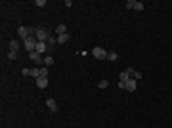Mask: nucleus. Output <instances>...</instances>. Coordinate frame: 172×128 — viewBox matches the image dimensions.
I'll return each mask as SVG.
<instances>
[{
  "instance_id": "4468645a",
  "label": "nucleus",
  "mask_w": 172,
  "mask_h": 128,
  "mask_svg": "<svg viewBox=\"0 0 172 128\" xmlns=\"http://www.w3.org/2000/svg\"><path fill=\"white\" fill-rule=\"evenodd\" d=\"M119 78H121V82H126V80L130 78V73H128V71H122V73L119 75Z\"/></svg>"
},
{
  "instance_id": "6ab92c4d",
  "label": "nucleus",
  "mask_w": 172,
  "mask_h": 128,
  "mask_svg": "<svg viewBox=\"0 0 172 128\" xmlns=\"http://www.w3.org/2000/svg\"><path fill=\"white\" fill-rule=\"evenodd\" d=\"M35 6H38V8H44V6H46V0H37V2H35Z\"/></svg>"
},
{
  "instance_id": "6e6552de",
  "label": "nucleus",
  "mask_w": 172,
  "mask_h": 128,
  "mask_svg": "<svg viewBox=\"0 0 172 128\" xmlns=\"http://www.w3.org/2000/svg\"><path fill=\"white\" fill-rule=\"evenodd\" d=\"M46 105H48V109H50L52 113H57V103H56V100H54V98H48V100H46Z\"/></svg>"
},
{
  "instance_id": "9b49d317",
  "label": "nucleus",
  "mask_w": 172,
  "mask_h": 128,
  "mask_svg": "<svg viewBox=\"0 0 172 128\" xmlns=\"http://www.w3.org/2000/svg\"><path fill=\"white\" fill-rule=\"evenodd\" d=\"M126 71L130 73V78H136V80H140V78H142V73H138V71H134L132 67H128Z\"/></svg>"
},
{
  "instance_id": "7ed1b4c3",
  "label": "nucleus",
  "mask_w": 172,
  "mask_h": 128,
  "mask_svg": "<svg viewBox=\"0 0 172 128\" xmlns=\"http://www.w3.org/2000/svg\"><path fill=\"white\" fill-rule=\"evenodd\" d=\"M35 37H37V40H38V42H48V38H50V33H48L46 29L38 27V29H37V33H35Z\"/></svg>"
},
{
  "instance_id": "dca6fc26",
  "label": "nucleus",
  "mask_w": 172,
  "mask_h": 128,
  "mask_svg": "<svg viewBox=\"0 0 172 128\" xmlns=\"http://www.w3.org/2000/svg\"><path fill=\"white\" fill-rule=\"evenodd\" d=\"M107 60L109 61H117L119 60V54H117V52H109V54H107Z\"/></svg>"
},
{
  "instance_id": "f257e3e1",
  "label": "nucleus",
  "mask_w": 172,
  "mask_h": 128,
  "mask_svg": "<svg viewBox=\"0 0 172 128\" xmlns=\"http://www.w3.org/2000/svg\"><path fill=\"white\" fill-rule=\"evenodd\" d=\"M35 33H37V29L35 27H19L17 29V35H19V38H29V37H35Z\"/></svg>"
},
{
  "instance_id": "f3484780",
  "label": "nucleus",
  "mask_w": 172,
  "mask_h": 128,
  "mask_svg": "<svg viewBox=\"0 0 172 128\" xmlns=\"http://www.w3.org/2000/svg\"><path fill=\"white\" fill-rule=\"evenodd\" d=\"M31 77L38 78V77H40V69H37V67H35V69H31Z\"/></svg>"
},
{
  "instance_id": "0eeeda50",
  "label": "nucleus",
  "mask_w": 172,
  "mask_h": 128,
  "mask_svg": "<svg viewBox=\"0 0 172 128\" xmlns=\"http://www.w3.org/2000/svg\"><path fill=\"white\" fill-rule=\"evenodd\" d=\"M29 57H31V60H33L37 65H42V63H44V60H42V55L38 54V52H31V54H29Z\"/></svg>"
},
{
  "instance_id": "20e7f679",
  "label": "nucleus",
  "mask_w": 172,
  "mask_h": 128,
  "mask_svg": "<svg viewBox=\"0 0 172 128\" xmlns=\"http://www.w3.org/2000/svg\"><path fill=\"white\" fill-rule=\"evenodd\" d=\"M126 10H138V12H142L144 10V4L142 2H138V0H126Z\"/></svg>"
},
{
  "instance_id": "5701e85b",
  "label": "nucleus",
  "mask_w": 172,
  "mask_h": 128,
  "mask_svg": "<svg viewBox=\"0 0 172 128\" xmlns=\"http://www.w3.org/2000/svg\"><path fill=\"white\" fill-rule=\"evenodd\" d=\"M21 73H23V77H29V75H31V69H27V67H25L23 71H21Z\"/></svg>"
},
{
  "instance_id": "a211bd4d",
  "label": "nucleus",
  "mask_w": 172,
  "mask_h": 128,
  "mask_svg": "<svg viewBox=\"0 0 172 128\" xmlns=\"http://www.w3.org/2000/svg\"><path fill=\"white\" fill-rule=\"evenodd\" d=\"M44 65H48V67H50V65H54V57H52V55L44 57Z\"/></svg>"
},
{
  "instance_id": "f03ea898",
  "label": "nucleus",
  "mask_w": 172,
  "mask_h": 128,
  "mask_svg": "<svg viewBox=\"0 0 172 128\" xmlns=\"http://www.w3.org/2000/svg\"><path fill=\"white\" fill-rule=\"evenodd\" d=\"M23 44H25V50H27L29 54H31V52L37 50L38 40H37V37H29V38H25V40H23Z\"/></svg>"
},
{
  "instance_id": "39448f33",
  "label": "nucleus",
  "mask_w": 172,
  "mask_h": 128,
  "mask_svg": "<svg viewBox=\"0 0 172 128\" xmlns=\"http://www.w3.org/2000/svg\"><path fill=\"white\" fill-rule=\"evenodd\" d=\"M107 54H109V52H105L102 46H96V48L92 50V55H94V57H98V60H107Z\"/></svg>"
},
{
  "instance_id": "f8f14e48",
  "label": "nucleus",
  "mask_w": 172,
  "mask_h": 128,
  "mask_svg": "<svg viewBox=\"0 0 172 128\" xmlns=\"http://www.w3.org/2000/svg\"><path fill=\"white\" fill-rule=\"evenodd\" d=\"M19 50V42L17 40H10V52H17Z\"/></svg>"
},
{
  "instance_id": "412c9836",
  "label": "nucleus",
  "mask_w": 172,
  "mask_h": 128,
  "mask_svg": "<svg viewBox=\"0 0 172 128\" xmlns=\"http://www.w3.org/2000/svg\"><path fill=\"white\" fill-rule=\"evenodd\" d=\"M107 84H109V80H99L98 86H99V88H107Z\"/></svg>"
},
{
  "instance_id": "4be33fe9",
  "label": "nucleus",
  "mask_w": 172,
  "mask_h": 128,
  "mask_svg": "<svg viewBox=\"0 0 172 128\" xmlns=\"http://www.w3.org/2000/svg\"><path fill=\"white\" fill-rule=\"evenodd\" d=\"M40 77H48V67H42L40 69Z\"/></svg>"
},
{
  "instance_id": "aec40b11",
  "label": "nucleus",
  "mask_w": 172,
  "mask_h": 128,
  "mask_svg": "<svg viewBox=\"0 0 172 128\" xmlns=\"http://www.w3.org/2000/svg\"><path fill=\"white\" fill-rule=\"evenodd\" d=\"M8 57L10 60H17V52H8Z\"/></svg>"
},
{
  "instance_id": "ddd939ff",
  "label": "nucleus",
  "mask_w": 172,
  "mask_h": 128,
  "mask_svg": "<svg viewBox=\"0 0 172 128\" xmlns=\"http://www.w3.org/2000/svg\"><path fill=\"white\" fill-rule=\"evenodd\" d=\"M56 33H57V37H59V35H67V27H65V25H57Z\"/></svg>"
},
{
  "instance_id": "2eb2a0df",
  "label": "nucleus",
  "mask_w": 172,
  "mask_h": 128,
  "mask_svg": "<svg viewBox=\"0 0 172 128\" xmlns=\"http://www.w3.org/2000/svg\"><path fill=\"white\" fill-rule=\"evenodd\" d=\"M67 40H69V35H59L57 37V44H65Z\"/></svg>"
},
{
  "instance_id": "9d476101",
  "label": "nucleus",
  "mask_w": 172,
  "mask_h": 128,
  "mask_svg": "<svg viewBox=\"0 0 172 128\" xmlns=\"http://www.w3.org/2000/svg\"><path fill=\"white\" fill-rule=\"evenodd\" d=\"M35 52H38V54L48 52V44H46V42H38V44H37V50H35Z\"/></svg>"
},
{
  "instance_id": "423d86ee",
  "label": "nucleus",
  "mask_w": 172,
  "mask_h": 128,
  "mask_svg": "<svg viewBox=\"0 0 172 128\" xmlns=\"http://www.w3.org/2000/svg\"><path fill=\"white\" fill-rule=\"evenodd\" d=\"M35 82H37L38 88H46L50 84V80H48V77H38V78H35Z\"/></svg>"
},
{
  "instance_id": "1a4fd4ad",
  "label": "nucleus",
  "mask_w": 172,
  "mask_h": 128,
  "mask_svg": "<svg viewBox=\"0 0 172 128\" xmlns=\"http://www.w3.org/2000/svg\"><path fill=\"white\" fill-rule=\"evenodd\" d=\"M136 86H138V80H136V78H128V80H126V90L128 92H134Z\"/></svg>"
}]
</instances>
